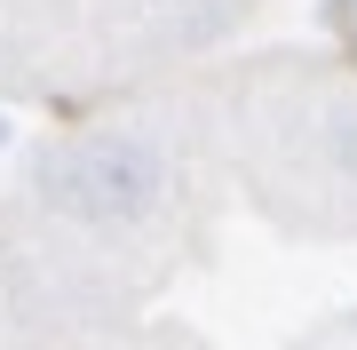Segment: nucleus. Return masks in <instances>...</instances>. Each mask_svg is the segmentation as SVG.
<instances>
[{
    "label": "nucleus",
    "instance_id": "nucleus-1",
    "mask_svg": "<svg viewBox=\"0 0 357 350\" xmlns=\"http://www.w3.org/2000/svg\"><path fill=\"white\" fill-rule=\"evenodd\" d=\"M40 191L72 223H143L167 191V159L151 136L96 128V136H72L40 159Z\"/></svg>",
    "mask_w": 357,
    "mask_h": 350
},
{
    "label": "nucleus",
    "instance_id": "nucleus-2",
    "mask_svg": "<svg viewBox=\"0 0 357 350\" xmlns=\"http://www.w3.org/2000/svg\"><path fill=\"white\" fill-rule=\"evenodd\" d=\"M333 8H342V16H349V24H357V0H333Z\"/></svg>",
    "mask_w": 357,
    "mask_h": 350
}]
</instances>
